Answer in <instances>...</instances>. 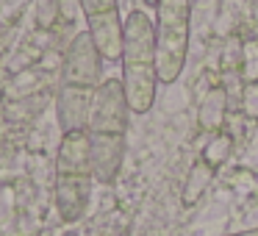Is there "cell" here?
<instances>
[{
  "label": "cell",
  "instance_id": "obj_1",
  "mask_svg": "<svg viewBox=\"0 0 258 236\" xmlns=\"http://www.w3.org/2000/svg\"><path fill=\"white\" fill-rule=\"evenodd\" d=\"M128 114L131 106L125 97L122 78H106L97 89L86 120L95 178L103 186H114L122 172L125 147H128Z\"/></svg>",
  "mask_w": 258,
  "mask_h": 236
},
{
  "label": "cell",
  "instance_id": "obj_2",
  "mask_svg": "<svg viewBox=\"0 0 258 236\" xmlns=\"http://www.w3.org/2000/svg\"><path fill=\"white\" fill-rule=\"evenodd\" d=\"M103 56L97 50L89 31H81L67 45L61 62V78L56 92V120L64 131H81L86 128L95 95L103 84Z\"/></svg>",
  "mask_w": 258,
  "mask_h": 236
},
{
  "label": "cell",
  "instance_id": "obj_3",
  "mask_svg": "<svg viewBox=\"0 0 258 236\" xmlns=\"http://www.w3.org/2000/svg\"><path fill=\"white\" fill-rule=\"evenodd\" d=\"M122 86L131 114H147L158 92V53H156V25L147 12L134 9L125 17L122 42Z\"/></svg>",
  "mask_w": 258,
  "mask_h": 236
},
{
  "label": "cell",
  "instance_id": "obj_4",
  "mask_svg": "<svg viewBox=\"0 0 258 236\" xmlns=\"http://www.w3.org/2000/svg\"><path fill=\"white\" fill-rule=\"evenodd\" d=\"M95 164L89 150V134L81 131H64L56 153V211L64 222H78L86 214L95 186Z\"/></svg>",
  "mask_w": 258,
  "mask_h": 236
},
{
  "label": "cell",
  "instance_id": "obj_5",
  "mask_svg": "<svg viewBox=\"0 0 258 236\" xmlns=\"http://www.w3.org/2000/svg\"><path fill=\"white\" fill-rule=\"evenodd\" d=\"M156 53L158 81L175 84L183 75L191 34V0H156Z\"/></svg>",
  "mask_w": 258,
  "mask_h": 236
},
{
  "label": "cell",
  "instance_id": "obj_6",
  "mask_svg": "<svg viewBox=\"0 0 258 236\" xmlns=\"http://www.w3.org/2000/svg\"><path fill=\"white\" fill-rule=\"evenodd\" d=\"M78 6L103 62H119L125 42V20L119 14V0H78Z\"/></svg>",
  "mask_w": 258,
  "mask_h": 236
},
{
  "label": "cell",
  "instance_id": "obj_7",
  "mask_svg": "<svg viewBox=\"0 0 258 236\" xmlns=\"http://www.w3.org/2000/svg\"><path fill=\"white\" fill-rule=\"evenodd\" d=\"M214 167H217V164H211L206 156H200L191 164L189 175H186V184H183V192H180V200H183L186 208L197 206V203L203 200V195L208 192V186H211V181H214Z\"/></svg>",
  "mask_w": 258,
  "mask_h": 236
},
{
  "label": "cell",
  "instance_id": "obj_8",
  "mask_svg": "<svg viewBox=\"0 0 258 236\" xmlns=\"http://www.w3.org/2000/svg\"><path fill=\"white\" fill-rule=\"evenodd\" d=\"M244 114L250 120H258V81H250L244 89Z\"/></svg>",
  "mask_w": 258,
  "mask_h": 236
},
{
  "label": "cell",
  "instance_id": "obj_9",
  "mask_svg": "<svg viewBox=\"0 0 258 236\" xmlns=\"http://www.w3.org/2000/svg\"><path fill=\"white\" fill-rule=\"evenodd\" d=\"M228 236H258V228H247V230H236V233H228Z\"/></svg>",
  "mask_w": 258,
  "mask_h": 236
},
{
  "label": "cell",
  "instance_id": "obj_10",
  "mask_svg": "<svg viewBox=\"0 0 258 236\" xmlns=\"http://www.w3.org/2000/svg\"><path fill=\"white\" fill-rule=\"evenodd\" d=\"M145 6H150V9H156V0H142Z\"/></svg>",
  "mask_w": 258,
  "mask_h": 236
}]
</instances>
